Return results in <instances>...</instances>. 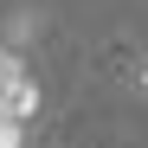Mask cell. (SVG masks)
<instances>
[{
    "instance_id": "1",
    "label": "cell",
    "mask_w": 148,
    "mask_h": 148,
    "mask_svg": "<svg viewBox=\"0 0 148 148\" xmlns=\"http://www.w3.org/2000/svg\"><path fill=\"white\" fill-rule=\"evenodd\" d=\"M32 110H39V84H32L26 58H19L13 45H0V116H7V122H26Z\"/></svg>"
},
{
    "instance_id": "2",
    "label": "cell",
    "mask_w": 148,
    "mask_h": 148,
    "mask_svg": "<svg viewBox=\"0 0 148 148\" xmlns=\"http://www.w3.org/2000/svg\"><path fill=\"white\" fill-rule=\"evenodd\" d=\"M7 32H13V39H32V32H39V19H32V13H13V26H7Z\"/></svg>"
},
{
    "instance_id": "3",
    "label": "cell",
    "mask_w": 148,
    "mask_h": 148,
    "mask_svg": "<svg viewBox=\"0 0 148 148\" xmlns=\"http://www.w3.org/2000/svg\"><path fill=\"white\" fill-rule=\"evenodd\" d=\"M135 90H148V64H142V71H135Z\"/></svg>"
}]
</instances>
